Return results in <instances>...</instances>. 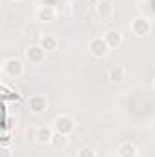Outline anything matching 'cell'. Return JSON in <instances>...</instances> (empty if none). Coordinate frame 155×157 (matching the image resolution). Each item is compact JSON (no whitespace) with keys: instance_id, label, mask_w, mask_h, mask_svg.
Wrapping results in <instances>:
<instances>
[{"instance_id":"obj_15","label":"cell","mask_w":155,"mask_h":157,"mask_svg":"<svg viewBox=\"0 0 155 157\" xmlns=\"http://www.w3.org/2000/svg\"><path fill=\"white\" fill-rule=\"evenodd\" d=\"M77 157H97V152L91 146H82L77 152Z\"/></svg>"},{"instance_id":"obj_21","label":"cell","mask_w":155,"mask_h":157,"mask_svg":"<svg viewBox=\"0 0 155 157\" xmlns=\"http://www.w3.org/2000/svg\"><path fill=\"white\" fill-rule=\"evenodd\" d=\"M97 2H99V0H97Z\"/></svg>"},{"instance_id":"obj_8","label":"cell","mask_w":155,"mask_h":157,"mask_svg":"<svg viewBox=\"0 0 155 157\" xmlns=\"http://www.w3.org/2000/svg\"><path fill=\"white\" fill-rule=\"evenodd\" d=\"M97 13L102 20L110 22L113 18V13H115V7H113V2L110 0H99L97 2Z\"/></svg>"},{"instance_id":"obj_13","label":"cell","mask_w":155,"mask_h":157,"mask_svg":"<svg viewBox=\"0 0 155 157\" xmlns=\"http://www.w3.org/2000/svg\"><path fill=\"white\" fill-rule=\"evenodd\" d=\"M108 78L113 82V84H120L124 78H126V70L122 66H112L110 71H108Z\"/></svg>"},{"instance_id":"obj_10","label":"cell","mask_w":155,"mask_h":157,"mask_svg":"<svg viewBox=\"0 0 155 157\" xmlns=\"http://www.w3.org/2000/svg\"><path fill=\"white\" fill-rule=\"evenodd\" d=\"M53 130L47 128V126H40L39 130L35 132V141L39 143L40 146H46V144H51V137H53Z\"/></svg>"},{"instance_id":"obj_20","label":"cell","mask_w":155,"mask_h":157,"mask_svg":"<svg viewBox=\"0 0 155 157\" xmlns=\"http://www.w3.org/2000/svg\"><path fill=\"white\" fill-rule=\"evenodd\" d=\"M153 90H155V78H153Z\"/></svg>"},{"instance_id":"obj_5","label":"cell","mask_w":155,"mask_h":157,"mask_svg":"<svg viewBox=\"0 0 155 157\" xmlns=\"http://www.w3.org/2000/svg\"><path fill=\"white\" fill-rule=\"evenodd\" d=\"M89 53L95 57V59H102V57H106L108 55V51H110V46L106 44V40L104 37H95V39L89 40Z\"/></svg>"},{"instance_id":"obj_2","label":"cell","mask_w":155,"mask_h":157,"mask_svg":"<svg viewBox=\"0 0 155 157\" xmlns=\"http://www.w3.org/2000/svg\"><path fill=\"white\" fill-rule=\"evenodd\" d=\"M53 128H55V132H59V133L70 135V133L73 132V128H75V121H73V117L62 113V115H57V117L53 119Z\"/></svg>"},{"instance_id":"obj_11","label":"cell","mask_w":155,"mask_h":157,"mask_svg":"<svg viewBox=\"0 0 155 157\" xmlns=\"http://www.w3.org/2000/svg\"><path fill=\"white\" fill-rule=\"evenodd\" d=\"M117 155L119 157H135L137 155V146H135L131 141H124V143L119 144Z\"/></svg>"},{"instance_id":"obj_19","label":"cell","mask_w":155,"mask_h":157,"mask_svg":"<svg viewBox=\"0 0 155 157\" xmlns=\"http://www.w3.org/2000/svg\"><path fill=\"white\" fill-rule=\"evenodd\" d=\"M11 2H24V0H11Z\"/></svg>"},{"instance_id":"obj_1","label":"cell","mask_w":155,"mask_h":157,"mask_svg":"<svg viewBox=\"0 0 155 157\" xmlns=\"http://www.w3.org/2000/svg\"><path fill=\"white\" fill-rule=\"evenodd\" d=\"M130 28H131V33L135 37L142 39V37H146V35L152 33V20L148 17H137V18H133V22H131Z\"/></svg>"},{"instance_id":"obj_7","label":"cell","mask_w":155,"mask_h":157,"mask_svg":"<svg viewBox=\"0 0 155 157\" xmlns=\"http://www.w3.org/2000/svg\"><path fill=\"white\" fill-rule=\"evenodd\" d=\"M28 108L33 112V113H37V115H40V113H44L46 110H47V99L44 97V95H31L29 99H28Z\"/></svg>"},{"instance_id":"obj_18","label":"cell","mask_w":155,"mask_h":157,"mask_svg":"<svg viewBox=\"0 0 155 157\" xmlns=\"http://www.w3.org/2000/svg\"><path fill=\"white\" fill-rule=\"evenodd\" d=\"M152 130H153V132H155V119H153V121H152Z\"/></svg>"},{"instance_id":"obj_4","label":"cell","mask_w":155,"mask_h":157,"mask_svg":"<svg viewBox=\"0 0 155 157\" xmlns=\"http://www.w3.org/2000/svg\"><path fill=\"white\" fill-rule=\"evenodd\" d=\"M26 59H28L29 64L39 66V64H42L46 60V51H44V48L40 44H31L26 49Z\"/></svg>"},{"instance_id":"obj_17","label":"cell","mask_w":155,"mask_h":157,"mask_svg":"<svg viewBox=\"0 0 155 157\" xmlns=\"http://www.w3.org/2000/svg\"><path fill=\"white\" fill-rule=\"evenodd\" d=\"M2 141H4V143H7V141H9V133H7V132L4 133V137H2Z\"/></svg>"},{"instance_id":"obj_3","label":"cell","mask_w":155,"mask_h":157,"mask_svg":"<svg viewBox=\"0 0 155 157\" xmlns=\"http://www.w3.org/2000/svg\"><path fill=\"white\" fill-rule=\"evenodd\" d=\"M4 73H6L9 78L22 77V73H24V64H22V60L17 59V57L7 59V60L4 62Z\"/></svg>"},{"instance_id":"obj_12","label":"cell","mask_w":155,"mask_h":157,"mask_svg":"<svg viewBox=\"0 0 155 157\" xmlns=\"http://www.w3.org/2000/svg\"><path fill=\"white\" fill-rule=\"evenodd\" d=\"M39 44L44 48L46 53H53V51H57V48H59V40H57V37H53V35H42Z\"/></svg>"},{"instance_id":"obj_6","label":"cell","mask_w":155,"mask_h":157,"mask_svg":"<svg viewBox=\"0 0 155 157\" xmlns=\"http://www.w3.org/2000/svg\"><path fill=\"white\" fill-rule=\"evenodd\" d=\"M35 15H37V20L39 22H42V24H51L57 18V9L51 4H44V6H40L39 9H37Z\"/></svg>"},{"instance_id":"obj_9","label":"cell","mask_w":155,"mask_h":157,"mask_svg":"<svg viewBox=\"0 0 155 157\" xmlns=\"http://www.w3.org/2000/svg\"><path fill=\"white\" fill-rule=\"evenodd\" d=\"M104 40L110 46V49H117L119 46H122V33L119 29H108L104 33Z\"/></svg>"},{"instance_id":"obj_16","label":"cell","mask_w":155,"mask_h":157,"mask_svg":"<svg viewBox=\"0 0 155 157\" xmlns=\"http://www.w3.org/2000/svg\"><path fill=\"white\" fill-rule=\"evenodd\" d=\"M0 157H13V154H11V150H9L7 146H2V150H0Z\"/></svg>"},{"instance_id":"obj_14","label":"cell","mask_w":155,"mask_h":157,"mask_svg":"<svg viewBox=\"0 0 155 157\" xmlns=\"http://www.w3.org/2000/svg\"><path fill=\"white\" fill-rule=\"evenodd\" d=\"M68 135L66 133H59V132H55L53 133V137H51V146L55 148V150H64L66 146H68Z\"/></svg>"}]
</instances>
